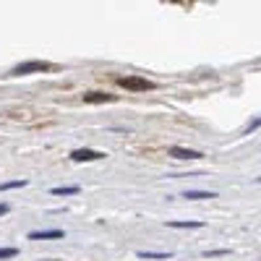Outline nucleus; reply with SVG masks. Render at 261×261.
Listing matches in <instances>:
<instances>
[{"mask_svg":"<svg viewBox=\"0 0 261 261\" xmlns=\"http://www.w3.org/2000/svg\"><path fill=\"white\" fill-rule=\"evenodd\" d=\"M115 81H118V86H123V89H128V92H151V89H157L154 81L141 79V76H118Z\"/></svg>","mask_w":261,"mask_h":261,"instance_id":"obj_1","label":"nucleus"},{"mask_svg":"<svg viewBox=\"0 0 261 261\" xmlns=\"http://www.w3.org/2000/svg\"><path fill=\"white\" fill-rule=\"evenodd\" d=\"M47 71H55L53 63H47V60H29V63H18L11 73L13 76H27V73H47Z\"/></svg>","mask_w":261,"mask_h":261,"instance_id":"obj_2","label":"nucleus"},{"mask_svg":"<svg viewBox=\"0 0 261 261\" xmlns=\"http://www.w3.org/2000/svg\"><path fill=\"white\" fill-rule=\"evenodd\" d=\"M105 157H107L105 151H97V149H73L71 151L73 162H97V160H105Z\"/></svg>","mask_w":261,"mask_h":261,"instance_id":"obj_3","label":"nucleus"},{"mask_svg":"<svg viewBox=\"0 0 261 261\" xmlns=\"http://www.w3.org/2000/svg\"><path fill=\"white\" fill-rule=\"evenodd\" d=\"M170 157H175V160H201L204 154H201V151H196V149L172 146V149H170Z\"/></svg>","mask_w":261,"mask_h":261,"instance_id":"obj_4","label":"nucleus"},{"mask_svg":"<svg viewBox=\"0 0 261 261\" xmlns=\"http://www.w3.org/2000/svg\"><path fill=\"white\" fill-rule=\"evenodd\" d=\"M118 94H107V92H86L84 94V102H92V105H99V102H115Z\"/></svg>","mask_w":261,"mask_h":261,"instance_id":"obj_5","label":"nucleus"},{"mask_svg":"<svg viewBox=\"0 0 261 261\" xmlns=\"http://www.w3.org/2000/svg\"><path fill=\"white\" fill-rule=\"evenodd\" d=\"M53 238H63V230H34V232H29V241H53Z\"/></svg>","mask_w":261,"mask_h":261,"instance_id":"obj_6","label":"nucleus"},{"mask_svg":"<svg viewBox=\"0 0 261 261\" xmlns=\"http://www.w3.org/2000/svg\"><path fill=\"white\" fill-rule=\"evenodd\" d=\"M183 199H193V201H204V199H217L214 191H186Z\"/></svg>","mask_w":261,"mask_h":261,"instance_id":"obj_7","label":"nucleus"},{"mask_svg":"<svg viewBox=\"0 0 261 261\" xmlns=\"http://www.w3.org/2000/svg\"><path fill=\"white\" fill-rule=\"evenodd\" d=\"M79 193V186H58L53 188V196H76Z\"/></svg>","mask_w":261,"mask_h":261,"instance_id":"obj_8","label":"nucleus"},{"mask_svg":"<svg viewBox=\"0 0 261 261\" xmlns=\"http://www.w3.org/2000/svg\"><path fill=\"white\" fill-rule=\"evenodd\" d=\"M170 251H139V258H170Z\"/></svg>","mask_w":261,"mask_h":261,"instance_id":"obj_9","label":"nucleus"},{"mask_svg":"<svg viewBox=\"0 0 261 261\" xmlns=\"http://www.w3.org/2000/svg\"><path fill=\"white\" fill-rule=\"evenodd\" d=\"M27 183L29 180H21V178L18 180H8V183H0V193H3V191H13V188H24Z\"/></svg>","mask_w":261,"mask_h":261,"instance_id":"obj_10","label":"nucleus"},{"mask_svg":"<svg viewBox=\"0 0 261 261\" xmlns=\"http://www.w3.org/2000/svg\"><path fill=\"white\" fill-rule=\"evenodd\" d=\"M167 227H178V230H186V227H204V222H167Z\"/></svg>","mask_w":261,"mask_h":261,"instance_id":"obj_11","label":"nucleus"},{"mask_svg":"<svg viewBox=\"0 0 261 261\" xmlns=\"http://www.w3.org/2000/svg\"><path fill=\"white\" fill-rule=\"evenodd\" d=\"M18 248H0V258H16Z\"/></svg>","mask_w":261,"mask_h":261,"instance_id":"obj_12","label":"nucleus"},{"mask_svg":"<svg viewBox=\"0 0 261 261\" xmlns=\"http://www.w3.org/2000/svg\"><path fill=\"white\" fill-rule=\"evenodd\" d=\"M8 209H11L8 204H0V217H3V214H8Z\"/></svg>","mask_w":261,"mask_h":261,"instance_id":"obj_13","label":"nucleus"}]
</instances>
